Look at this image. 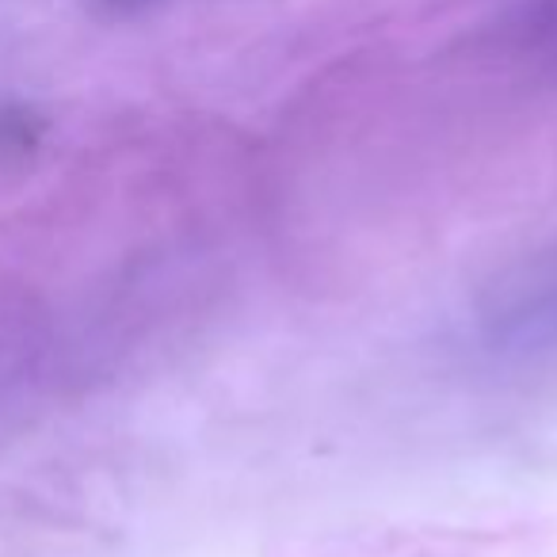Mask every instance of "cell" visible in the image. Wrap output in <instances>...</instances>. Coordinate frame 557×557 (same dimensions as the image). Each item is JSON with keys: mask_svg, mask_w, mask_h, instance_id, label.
<instances>
[]
</instances>
